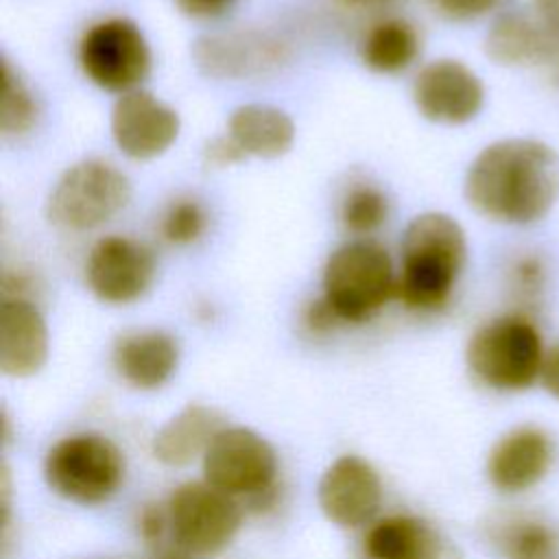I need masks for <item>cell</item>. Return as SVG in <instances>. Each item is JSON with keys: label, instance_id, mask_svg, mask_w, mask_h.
Returning a JSON list of instances; mask_svg holds the SVG:
<instances>
[{"label": "cell", "instance_id": "4316f807", "mask_svg": "<svg viewBox=\"0 0 559 559\" xmlns=\"http://www.w3.org/2000/svg\"><path fill=\"white\" fill-rule=\"evenodd\" d=\"M435 11L454 22H467L496 9L502 0H430Z\"/></svg>", "mask_w": 559, "mask_h": 559}, {"label": "cell", "instance_id": "5b68a950", "mask_svg": "<svg viewBox=\"0 0 559 559\" xmlns=\"http://www.w3.org/2000/svg\"><path fill=\"white\" fill-rule=\"evenodd\" d=\"M48 487L76 504L109 500L124 478V456L105 435L76 432L57 441L44 461Z\"/></svg>", "mask_w": 559, "mask_h": 559}, {"label": "cell", "instance_id": "44dd1931", "mask_svg": "<svg viewBox=\"0 0 559 559\" xmlns=\"http://www.w3.org/2000/svg\"><path fill=\"white\" fill-rule=\"evenodd\" d=\"M227 135L245 155L273 159L288 153L295 142V124L290 116L266 103H247L231 111Z\"/></svg>", "mask_w": 559, "mask_h": 559}, {"label": "cell", "instance_id": "9c48e42d", "mask_svg": "<svg viewBox=\"0 0 559 559\" xmlns=\"http://www.w3.org/2000/svg\"><path fill=\"white\" fill-rule=\"evenodd\" d=\"M170 533L188 555L223 550L240 528L242 509L236 498L205 480L179 485L166 504Z\"/></svg>", "mask_w": 559, "mask_h": 559}, {"label": "cell", "instance_id": "f546056e", "mask_svg": "<svg viewBox=\"0 0 559 559\" xmlns=\"http://www.w3.org/2000/svg\"><path fill=\"white\" fill-rule=\"evenodd\" d=\"M175 7L190 17H216L225 13L236 0H173Z\"/></svg>", "mask_w": 559, "mask_h": 559}, {"label": "cell", "instance_id": "d6a6232c", "mask_svg": "<svg viewBox=\"0 0 559 559\" xmlns=\"http://www.w3.org/2000/svg\"><path fill=\"white\" fill-rule=\"evenodd\" d=\"M515 277H518V284L524 286L526 290H535L539 288L542 284V266L535 258H524L518 262L515 266Z\"/></svg>", "mask_w": 559, "mask_h": 559}, {"label": "cell", "instance_id": "5bb4252c", "mask_svg": "<svg viewBox=\"0 0 559 559\" xmlns=\"http://www.w3.org/2000/svg\"><path fill=\"white\" fill-rule=\"evenodd\" d=\"M199 70L214 79H247L275 70L288 57L286 44L260 31L203 35L192 46Z\"/></svg>", "mask_w": 559, "mask_h": 559}, {"label": "cell", "instance_id": "d6986e66", "mask_svg": "<svg viewBox=\"0 0 559 559\" xmlns=\"http://www.w3.org/2000/svg\"><path fill=\"white\" fill-rule=\"evenodd\" d=\"M487 55L502 66H559V33L524 13L500 15L485 39Z\"/></svg>", "mask_w": 559, "mask_h": 559}, {"label": "cell", "instance_id": "8fae6325", "mask_svg": "<svg viewBox=\"0 0 559 559\" xmlns=\"http://www.w3.org/2000/svg\"><path fill=\"white\" fill-rule=\"evenodd\" d=\"M317 498L323 515L332 524L358 528L373 522L382 504V480L369 461L345 454L323 472Z\"/></svg>", "mask_w": 559, "mask_h": 559}, {"label": "cell", "instance_id": "836d02e7", "mask_svg": "<svg viewBox=\"0 0 559 559\" xmlns=\"http://www.w3.org/2000/svg\"><path fill=\"white\" fill-rule=\"evenodd\" d=\"M533 9L546 28L559 33V0H533Z\"/></svg>", "mask_w": 559, "mask_h": 559}, {"label": "cell", "instance_id": "30bf717a", "mask_svg": "<svg viewBox=\"0 0 559 559\" xmlns=\"http://www.w3.org/2000/svg\"><path fill=\"white\" fill-rule=\"evenodd\" d=\"M153 251L129 236H105L94 242L85 262L87 288L105 304H131L155 280Z\"/></svg>", "mask_w": 559, "mask_h": 559}, {"label": "cell", "instance_id": "9a60e30c", "mask_svg": "<svg viewBox=\"0 0 559 559\" xmlns=\"http://www.w3.org/2000/svg\"><path fill=\"white\" fill-rule=\"evenodd\" d=\"M555 445L548 432L537 426L509 430L491 448L487 476L502 493H520L537 485L552 465Z\"/></svg>", "mask_w": 559, "mask_h": 559}, {"label": "cell", "instance_id": "7402d4cb", "mask_svg": "<svg viewBox=\"0 0 559 559\" xmlns=\"http://www.w3.org/2000/svg\"><path fill=\"white\" fill-rule=\"evenodd\" d=\"M419 52L417 31L404 20H382L369 28L360 46L362 63L380 74L408 68Z\"/></svg>", "mask_w": 559, "mask_h": 559}, {"label": "cell", "instance_id": "ac0fdd59", "mask_svg": "<svg viewBox=\"0 0 559 559\" xmlns=\"http://www.w3.org/2000/svg\"><path fill=\"white\" fill-rule=\"evenodd\" d=\"M118 376L133 389L151 391L168 382L179 362L177 341L162 330L122 334L111 352Z\"/></svg>", "mask_w": 559, "mask_h": 559}, {"label": "cell", "instance_id": "603a6c76", "mask_svg": "<svg viewBox=\"0 0 559 559\" xmlns=\"http://www.w3.org/2000/svg\"><path fill=\"white\" fill-rule=\"evenodd\" d=\"M493 542L504 559H559V531L539 515H509L496 526Z\"/></svg>", "mask_w": 559, "mask_h": 559}, {"label": "cell", "instance_id": "f1b7e54d", "mask_svg": "<svg viewBox=\"0 0 559 559\" xmlns=\"http://www.w3.org/2000/svg\"><path fill=\"white\" fill-rule=\"evenodd\" d=\"M140 535L148 542V544H155L157 539H162L164 535V528L170 526L168 524V511L166 509H159L155 504H148L142 509L140 513Z\"/></svg>", "mask_w": 559, "mask_h": 559}, {"label": "cell", "instance_id": "e0dca14e", "mask_svg": "<svg viewBox=\"0 0 559 559\" xmlns=\"http://www.w3.org/2000/svg\"><path fill=\"white\" fill-rule=\"evenodd\" d=\"M48 358V328L37 306L20 295L0 306V371L11 378L37 373Z\"/></svg>", "mask_w": 559, "mask_h": 559}, {"label": "cell", "instance_id": "8992f818", "mask_svg": "<svg viewBox=\"0 0 559 559\" xmlns=\"http://www.w3.org/2000/svg\"><path fill=\"white\" fill-rule=\"evenodd\" d=\"M131 199L129 177L109 162L83 159L55 183L46 216L66 231H90L114 218Z\"/></svg>", "mask_w": 559, "mask_h": 559}, {"label": "cell", "instance_id": "1f68e13d", "mask_svg": "<svg viewBox=\"0 0 559 559\" xmlns=\"http://www.w3.org/2000/svg\"><path fill=\"white\" fill-rule=\"evenodd\" d=\"M542 384L544 389L559 400V343L548 349L542 365Z\"/></svg>", "mask_w": 559, "mask_h": 559}, {"label": "cell", "instance_id": "52a82bcc", "mask_svg": "<svg viewBox=\"0 0 559 559\" xmlns=\"http://www.w3.org/2000/svg\"><path fill=\"white\" fill-rule=\"evenodd\" d=\"M275 476L273 445L245 426H225L203 454V480L258 509L273 502Z\"/></svg>", "mask_w": 559, "mask_h": 559}, {"label": "cell", "instance_id": "7c38bea8", "mask_svg": "<svg viewBox=\"0 0 559 559\" xmlns=\"http://www.w3.org/2000/svg\"><path fill=\"white\" fill-rule=\"evenodd\" d=\"M179 127V114L142 90L120 94L111 109V138L131 159H153L166 153L175 144Z\"/></svg>", "mask_w": 559, "mask_h": 559}, {"label": "cell", "instance_id": "4fadbf2b", "mask_svg": "<svg viewBox=\"0 0 559 559\" xmlns=\"http://www.w3.org/2000/svg\"><path fill=\"white\" fill-rule=\"evenodd\" d=\"M413 100L419 114L432 122L463 124L480 111L485 87L465 63L437 59L415 76Z\"/></svg>", "mask_w": 559, "mask_h": 559}, {"label": "cell", "instance_id": "277c9868", "mask_svg": "<svg viewBox=\"0 0 559 559\" xmlns=\"http://www.w3.org/2000/svg\"><path fill=\"white\" fill-rule=\"evenodd\" d=\"M542 336L524 314H502L480 325L467 343V367L478 382L498 391L535 384L544 365Z\"/></svg>", "mask_w": 559, "mask_h": 559}, {"label": "cell", "instance_id": "cb8c5ba5", "mask_svg": "<svg viewBox=\"0 0 559 559\" xmlns=\"http://www.w3.org/2000/svg\"><path fill=\"white\" fill-rule=\"evenodd\" d=\"M37 120V100L20 76V72L2 59V96H0V129L7 135L26 133Z\"/></svg>", "mask_w": 559, "mask_h": 559}, {"label": "cell", "instance_id": "6da1fadb", "mask_svg": "<svg viewBox=\"0 0 559 559\" xmlns=\"http://www.w3.org/2000/svg\"><path fill=\"white\" fill-rule=\"evenodd\" d=\"M469 205L498 223L539 221L559 197V155L537 140H500L472 162L465 177Z\"/></svg>", "mask_w": 559, "mask_h": 559}, {"label": "cell", "instance_id": "ba28073f", "mask_svg": "<svg viewBox=\"0 0 559 559\" xmlns=\"http://www.w3.org/2000/svg\"><path fill=\"white\" fill-rule=\"evenodd\" d=\"M79 63L83 74L100 90L127 94L151 72V48L135 22L107 17L83 33Z\"/></svg>", "mask_w": 559, "mask_h": 559}, {"label": "cell", "instance_id": "7a4b0ae2", "mask_svg": "<svg viewBox=\"0 0 559 559\" xmlns=\"http://www.w3.org/2000/svg\"><path fill=\"white\" fill-rule=\"evenodd\" d=\"M467 242L463 227L443 212L415 216L402 238L397 297L413 310L441 308L465 266Z\"/></svg>", "mask_w": 559, "mask_h": 559}, {"label": "cell", "instance_id": "83f0119b", "mask_svg": "<svg viewBox=\"0 0 559 559\" xmlns=\"http://www.w3.org/2000/svg\"><path fill=\"white\" fill-rule=\"evenodd\" d=\"M203 157L212 166H231V164L242 162L247 155L238 148V144L229 135H221V138H214L205 146Z\"/></svg>", "mask_w": 559, "mask_h": 559}, {"label": "cell", "instance_id": "d590c367", "mask_svg": "<svg viewBox=\"0 0 559 559\" xmlns=\"http://www.w3.org/2000/svg\"><path fill=\"white\" fill-rule=\"evenodd\" d=\"M345 2H352V4H360V2H371V0H345Z\"/></svg>", "mask_w": 559, "mask_h": 559}, {"label": "cell", "instance_id": "3957f363", "mask_svg": "<svg viewBox=\"0 0 559 559\" xmlns=\"http://www.w3.org/2000/svg\"><path fill=\"white\" fill-rule=\"evenodd\" d=\"M393 295H397L393 262L378 242L352 240L328 258L321 299L338 321H367Z\"/></svg>", "mask_w": 559, "mask_h": 559}, {"label": "cell", "instance_id": "d4e9b609", "mask_svg": "<svg viewBox=\"0 0 559 559\" xmlns=\"http://www.w3.org/2000/svg\"><path fill=\"white\" fill-rule=\"evenodd\" d=\"M389 216L386 197L373 186H356L341 203V221L354 234L378 229Z\"/></svg>", "mask_w": 559, "mask_h": 559}, {"label": "cell", "instance_id": "ffe728a7", "mask_svg": "<svg viewBox=\"0 0 559 559\" xmlns=\"http://www.w3.org/2000/svg\"><path fill=\"white\" fill-rule=\"evenodd\" d=\"M225 428L223 417L203 404H188L170 417L153 439V454L170 467H183L203 459L212 439Z\"/></svg>", "mask_w": 559, "mask_h": 559}, {"label": "cell", "instance_id": "2e32d148", "mask_svg": "<svg viewBox=\"0 0 559 559\" xmlns=\"http://www.w3.org/2000/svg\"><path fill=\"white\" fill-rule=\"evenodd\" d=\"M360 559H459V550L417 515H386L362 535Z\"/></svg>", "mask_w": 559, "mask_h": 559}, {"label": "cell", "instance_id": "484cf974", "mask_svg": "<svg viewBox=\"0 0 559 559\" xmlns=\"http://www.w3.org/2000/svg\"><path fill=\"white\" fill-rule=\"evenodd\" d=\"M205 229V212L192 199H179L170 203L162 216V236L170 245H190Z\"/></svg>", "mask_w": 559, "mask_h": 559}, {"label": "cell", "instance_id": "e575fe53", "mask_svg": "<svg viewBox=\"0 0 559 559\" xmlns=\"http://www.w3.org/2000/svg\"><path fill=\"white\" fill-rule=\"evenodd\" d=\"M159 559H190V555L188 552H183V550H177V552H164Z\"/></svg>", "mask_w": 559, "mask_h": 559}, {"label": "cell", "instance_id": "4dcf8cb0", "mask_svg": "<svg viewBox=\"0 0 559 559\" xmlns=\"http://www.w3.org/2000/svg\"><path fill=\"white\" fill-rule=\"evenodd\" d=\"M336 323H338L336 314L330 310V306H328L323 299H319V301H314V304L308 306V310H306V325H308L312 332H328V330H332Z\"/></svg>", "mask_w": 559, "mask_h": 559}]
</instances>
